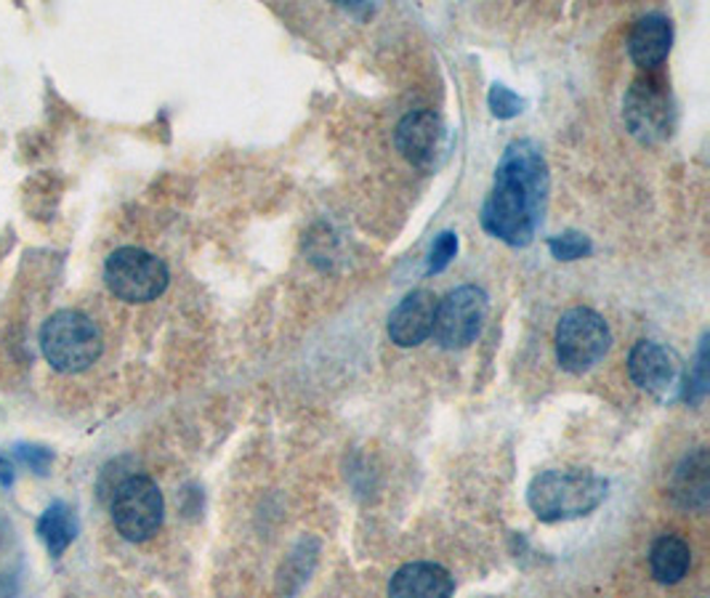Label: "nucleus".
<instances>
[{"instance_id": "nucleus-6", "label": "nucleus", "mask_w": 710, "mask_h": 598, "mask_svg": "<svg viewBox=\"0 0 710 598\" xmlns=\"http://www.w3.org/2000/svg\"><path fill=\"white\" fill-rule=\"evenodd\" d=\"M169 266L141 248H121L104 263V283L125 303H149L169 287Z\"/></svg>"}, {"instance_id": "nucleus-15", "label": "nucleus", "mask_w": 710, "mask_h": 598, "mask_svg": "<svg viewBox=\"0 0 710 598\" xmlns=\"http://www.w3.org/2000/svg\"><path fill=\"white\" fill-rule=\"evenodd\" d=\"M689 546L682 537L673 535H662L649 553V566H652L655 580L662 585H676L678 580H684V574L689 572Z\"/></svg>"}, {"instance_id": "nucleus-17", "label": "nucleus", "mask_w": 710, "mask_h": 598, "mask_svg": "<svg viewBox=\"0 0 710 598\" xmlns=\"http://www.w3.org/2000/svg\"><path fill=\"white\" fill-rule=\"evenodd\" d=\"M548 250H551L553 259L559 261H577L586 259V256L594 250V242L590 237L583 235V232H564V235L548 239Z\"/></svg>"}, {"instance_id": "nucleus-13", "label": "nucleus", "mask_w": 710, "mask_h": 598, "mask_svg": "<svg viewBox=\"0 0 710 598\" xmlns=\"http://www.w3.org/2000/svg\"><path fill=\"white\" fill-rule=\"evenodd\" d=\"M673 46V24L665 14H647L636 22L628 38L631 59L642 70H658Z\"/></svg>"}, {"instance_id": "nucleus-7", "label": "nucleus", "mask_w": 710, "mask_h": 598, "mask_svg": "<svg viewBox=\"0 0 710 598\" xmlns=\"http://www.w3.org/2000/svg\"><path fill=\"white\" fill-rule=\"evenodd\" d=\"M112 498V522L130 543H145L163 524L165 502L158 484L149 476H125Z\"/></svg>"}, {"instance_id": "nucleus-4", "label": "nucleus", "mask_w": 710, "mask_h": 598, "mask_svg": "<svg viewBox=\"0 0 710 598\" xmlns=\"http://www.w3.org/2000/svg\"><path fill=\"white\" fill-rule=\"evenodd\" d=\"M623 117L631 134L642 144L665 141L676 123V104H673L665 77L655 72H644L642 77H636L623 99Z\"/></svg>"}, {"instance_id": "nucleus-14", "label": "nucleus", "mask_w": 710, "mask_h": 598, "mask_svg": "<svg viewBox=\"0 0 710 598\" xmlns=\"http://www.w3.org/2000/svg\"><path fill=\"white\" fill-rule=\"evenodd\" d=\"M710 489V463L708 452L697 450L686 454L682 465L673 474V498L684 508H706Z\"/></svg>"}, {"instance_id": "nucleus-12", "label": "nucleus", "mask_w": 710, "mask_h": 598, "mask_svg": "<svg viewBox=\"0 0 710 598\" xmlns=\"http://www.w3.org/2000/svg\"><path fill=\"white\" fill-rule=\"evenodd\" d=\"M456 583L450 572L428 561H413L394 572L389 583V598H452Z\"/></svg>"}, {"instance_id": "nucleus-11", "label": "nucleus", "mask_w": 710, "mask_h": 598, "mask_svg": "<svg viewBox=\"0 0 710 598\" xmlns=\"http://www.w3.org/2000/svg\"><path fill=\"white\" fill-rule=\"evenodd\" d=\"M437 296L432 290H413L397 303L389 316V338L402 349L423 344L434 331Z\"/></svg>"}, {"instance_id": "nucleus-3", "label": "nucleus", "mask_w": 710, "mask_h": 598, "mask_svg": "<svg viewBox=\"0 0 710 598\" xmlns=\"http://www.w3.org/2000/svg\"><path fill=\"white\" fill-rule=\"evenodd\" d=\"M104 340L91 316L64 309L51 314L40 331V351L59 373H83L101 357Z\"/></svg>"}, {"instance_id": "nucleus-9", "label": "nucleus", "mask_w": 710, "mask_h": 598, "mask_svg": "<svg viewBox=\"0 0 710 598\" xmlns=\"http://www.w3.org/2000/svg\"><path fill=\"white\" fill-rule=\"evenodd\" d=\"M628 373L638 388L655 397H668L682 383V362L676 351L668 346L655 344V340H638L631 349Z\"/></svg>"}, {"instance_id": "nucleus-18", "label": "nucleus", "mask_w": 710, "mask_h": 598, "mask_svg": "<svg viewBox=\"0 0 710 598\" xmlns=\"http://www.w3.org/2000/svg\"><path fill=\"white\" fill-rule=\"evenodd\" d=\"M487 104H490L493 115L500 120L516 117L519 112L524 110L522 96H516L511 88H506L503 83H495V86L490 88V94H487Z\"/></svg>"}, {"instance_id": "nucleus-2", "label": "nucleus", "mask_w": 710, "mask_h": 598, "mask_svg": "<svg viewBox=\"0 0 710 598\" xmlns=\"http://www.w3.org/2000/svg\"><path fill=\"white\" fill-rule=\"evenodd\" d=\"M607 478L583 469L543 471L530 482L527 502L540 522H570L588 516L607 498Z\"/></svg>"}, {"instance_id": "nucleus-16", "label": "nucleus", "mask_w": 710, "mask_h": 598, "mask_svg": "<svg viewBox=\"0 0 710 598\" xmlns=\"http://www.w3.org/2000/svg\"><path fill=\"white\" fill-rule=\"evenodd\" d=\"M38 532H40V537H43L49 553L53 556V559H59L64 550L73 546V540L77 535L75 511L70 506H64V502H53V506L46 508L43 516H40Z\"/></svg>"}, {"instance_id": "nucleus-1", "label": "nucleus", "mask_w": 710, "mask_h": 598, "mask_svg": "<svg viewBox=\"0 0 710 598\" xmlns=\"http://www.w3.org/2000/svg\"><path fill=\"white\" fill-rule=\"evenodd\" d=\"M546 200L548 165L540 147L527 139L511 141L495 171L493 191L482 205V229L511 248H524L538 232Z\"/></svg>"}, {"instance_id": "nucleus-19", "label": "nucleus", "mask_w": 710, "mask_h": 598, "mask_svg": "<svg viewBox=\"0 0 710 598\" xmlns=\"http://www.w3.org/2000/svg\"><path fill=\"white\" fill-rule=\"evenodd\" d=\"M458 253V235L456 232H441V235L434 239L432 253H428V274H439L441 269H447V263L456 259Z\"/></svg>"}, {"instance_id": "nucleus-21", "label": "nucleus", "mask_w": 710, "mask_h": 598, "mask_svg": "<svg viewBox=\"0 0 710 598\" xmlns=\"http://www.w3.org/2000/svg\"><path fill=\"white\" fill-rule=\"evenodd\" d=\"M0 484H3V487L14 484V465H11V460L5 458V454H0Z\"/></svg>"}, {"instance_id": "nucleus-5", "label": "nucleus", "mask_w": 710, "mask_h": 598, "mask_svg": "<svg viewBox=\"0 0 710 598\" xmlns=\"http://www.w3.org/2000/svg\"><path fill=\"white\" fill-rule=\"evenodd\" d=\"M612 346V333L605 316L594 309H570L557 327V359L566 373H588L605 359Z\"/></svg>"}, {"instance_id": "nucleus-8", "label": "nucleus", "mask_w": 710, "mask_h": 598, "mask_svg": "<svg viewBox=\"0 0 710 598\" xmlns=\"http://www.w3.org/2000/svg\"><path fill=\"white\" fill-rule=\"evenodd\" d=\"M485 316L487 292L476 285L456 287L437 303L432 335L441 349H465L479 338Z\"/></svg>"}, {"instance_id": "nucleus-20", "label": "nucleus", "mask_w": 710, "mask_h": 598, "mask_svg": "<svg viewBox=\"0 0 710 598\" xmlns=\"http://www.w3.org/2000/svg\"><path fill=\"white\" fill-rule=\"evenodd\" d=\"M16 458H20L27 469H33L35 474H49L51 452L43 450V447H33V445L16 447Z\"/></svg>"}, {"instance_id": "nucleus-10", "label": "nucleus", "mask_w": 710, "mask_h": 598, "mask_svg": "<svg viewBox=\"0 0 710 598\" xmlns=\"http://www.w3.org/2000/svg\"><path fill=\"white\" fill-rule=\"evenodd\" d=\"M447 147V128L428 110L410 112L397 125V149L415 167H432Z\"/></svg>"}]
</instances>
